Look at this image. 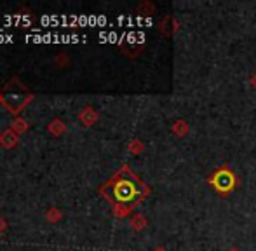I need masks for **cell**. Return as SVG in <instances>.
<instances>
[{"instance_id":"2e32d148","label":"cell","mask_w":256,"mask_h":251,"mask_svg":"<svg viewBox=\"0 0 256 251\" xmlns=\"http://www.w3.org/2000/svg\"><path fill=\"white\" fill-rule=\"evenodd\" d=\"M226 251H240L239 248H230V250H226Z\"/></svg>"},{"instance_id":"6da1fadb","label":"cell","mask_w":256,"mask_h":251,"mask_svg":"<svg viewBox=\"0 0 256 251\" xmlns=\"http://www.w3.org/2000/svg\"><path fill=\"white\" fill-rule=\"evenodd\" d=\"M100 194L112 202L115 216L124 218L148 196L150 188L138 174L132 173L128 164H124L103 187H100Z\"/></svg>"},{"instance_id":"7c38bea8","label":"cell","mask_w":256,"mask_h":251,"mask_svg":"<svg viewBox=\"0 0 256 251\" xmlns=\"http://www.w3.org/2000/svg\"><path fill=\"white\" fill-rule=\"evenodd\" d=\"M61 58H58V64H66L68 63V58H66V54H60Z\"/></svg>"},{"instance_id":"30bf717a","label":"cell","mask_w":256,"mask_h":251,"mask_svg":"<svg viewBox=\"0 0 256 251\" xmlns=\"http://www.w3.org/2000/svg\"><path fill=\"white\" fill-rule=\"evenodd\" d=\"M10 128H12L14 131H16L18 134H20V132H24V131H26V129H28V122H26V120H24V119H21V117H16Z\"/></svg>"},{"instance_id":"9c48e42d","label":"cell","mask_w":256,"mask_h":251,"mask_svg":"<svg viewBox=\"0 0 256 251\" xmlns=\"http://www.w3.org/2000/svg\"><path fill=\"white\" fill-rule=\"evenodd\" d=\"M131 227L134 228V230H143V228L146 227V218L143 216V214H136V216H132Z\"/></svg>"},{"instance_id":"8992f818","label":"cell","mask_w":256,"mask_h":251,"mask_svg":"<svg viewBox=\"0 0 256 251\" xmlns=\"http://www.w3.org/2000/svg\"><path fill=\"white\" fill-rule=\"evenodd\" d=\"M48 131L52 132L54 136H61L64 131H66V126H64V122L61 119H52L48 126Z\"/></svg>"},{"instance_id":"52a82bcc","label":"cell","mask_w":256,"mask_h":251,"mask_svg":"<svg viewBox=\"0 0 256 251\" xmlns=\"http://www.w3.org/2000/svg\"><path fill=\"white\" fill-rule=\"evenodd\" d=\"M172 132H174L176 136H185L186 132H188V122L186 120H183V119H178L174 124H172Z\"/></svg>"},{"instance_id":"7a4b0ae2","label":"cell","mask_w":256,"mask_h":251,"mask_svg":"<svg viewBox=\"0 0 256 251\" xmlns=\"http://www.w3.org/2000/svg\"><path fill=\"white\" fill-rule=\"evenodd\" d=\"M34 100V92L23 84L18 77H12L4 89L0 91V103L9 110L10 114L18 116L28 103Z\"/></svg>"},{"instance_id":"3957f363","label":"cell","mask_w":256,"mask_h":251,"mask_svg":"<svg viewBox=\"0 0 256 251\" xmlns=\"http://www.w3.org/2000/svg\"><path fill=\"white\" fill-rule=\"evenodd\" d=\"M208 184L211 185L220 196H228L239 185V180H237L236 173L230 170L228 166H222L216 171H212L208 176Z\"/></svg>"},{"instance_id":"4fadbf2b","label":"cell","mask_w":256,"mask_h":251,"mask_svg":"<svg viewBox=\"0 0 256 251\" xmlns=\"http://www.w3.org/2000/svg\"><path fill=\"white\" fill-rule=\"evenodd\" d=\"M6 228H7V222L4 220L2 216H0V234H2V232L6 230Z\"/></svg>"},{"instance_id":"ba28073f","label":"cell","mask_w":256,"mask_h":251,"mask_svg":"<svg viewBox=\"0 0 256 251\" xmlns=\"http://www.w3.org/2000/svg\"><path fill=\"white\" fill-rule=\"evenodd\" d=\"M128 148H129V152H131V154L138 156V154H142L143 150H145V143H143L142 140L134 138V140H131V143L128 145Z\"/></svg>"},{"instance_id":"5b68a950","label":"cell","mask_w":256,"mask_h":251,"mask_svg":"<svg viewBox=\"0 0 256 251\" xmlns=\"http://www.w3.org/2000/svg\"><path fill=\"white\" fill-rule=\"evenodd\" d=\"M98 112H96L94 108H92V106H84V110H82L80 114H78V120H80L82 124L86 126V128H91L92 124L96 122V120H98Z\"/></svg>"},{"instance_id":"9a60e30c","label":"cell","mask_w":256,"mask_h":251,"mask_svg":"<svg viewBox=\"0 0 256 251\" xmlns=\"http://www.w3.org/2000/svg\"><path fill=\"white\" fill-rule=\"evenodd\" d=\"M154 251H166V248H164V246H157V248H155Z\"/></svg>"},{"instance_id":"5bb4252c","label":"cell","mask_w":256,"mask_h":251,"mask_svg":"<svg viewBox=\"0 0 256 251\" xmlns=\"http://www.w3.org/2000/svg\"><path fill=\"white\" fill-rule=\"evenodd\" d=\"M251 86H253V88L256 89V74L253 75V77H251Z\"/></svg>"},{"instance_id":"8fae6325","label":"cell","mask_w":256,"mask_h":251,"mask_svg":"<svg viewBox=\"0 0 256 251\" xmlns=\"http://www.w3.org/2000/svg\"><path fill=\"white\" fill-rule=\"evenodd\" d=\"M46 218H48L49 222H52V224H56V222L61 220V211L58 210V208H49L48 213H46Z\"/></svg>"},{"instance_id":"277c9868","label":"cell","mask_w":256,"mask_h":251,"mask_svg":"<svg viewBox=\"0 0 256 251\" xmlns=\"http://www.w3.org/2000/svg\"><path fill=\"white\" fill-rule=\"evenodd\" d=\"M18 142H20V136L12 128H7L0 132V146H4V148H12L18 145Z\"/></svg>"}]
</instances>
